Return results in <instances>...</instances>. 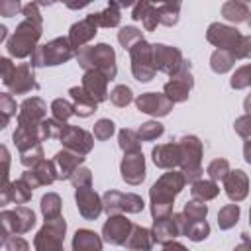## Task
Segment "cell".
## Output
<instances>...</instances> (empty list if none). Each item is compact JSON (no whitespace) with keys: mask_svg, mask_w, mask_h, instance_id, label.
I'll use <instances>...</instances> for the list:
<instances>
[{"mask_svg":"<svg viewBox=\"0 0 251 251\" xmlns=\"http://www.w3.org/2000/svg\"><path fill=\"white\" fill-rule=\"evenodd\" d=\"M73 55L71 45L67 39H55L49 45H43V49H39L33 57L35 63L33 65H59L63 61H67Z\"/></svg>","mask_w":251,"mask_h":251,"instance_id":"1","label":"cell"},{"mask_svg":"<svg viewBox=\"0 0 251 251\" xmlns=\"http://www.w3.org/2000/svg\"><path fill=\"white\" fill-rule=\"evenodd\" d=\"M39 37V25H29V24H22L20 29L16 31L14 39L10 41V53L12 55H18V57H24L27 55L31 49H33V43L35 39Z\"/></svg>","mask_w":251,"mask_h":251,"instance_id":"2","label":"cell"},{"mask_svg":"<svg viewBox=\"0 0 251 251\" xmlns=\"http://www.w3.org/2000/svg\"><path fill=\"white\" fill-rule=\"evenodd\" d=\"M86 53L92 57V63L96 61V71H104V75L108 76V78H114V75H116V67H114V51L108 47V45H104V43H100V45H96L94 49H86Z\"/></svg>","mask_w":251,"mask_h":251,"instance_id":"3","label":"cell"},{"mask_svg":"<svg viewBox=\"0 0 251 251\" xmlns=\"http://www.w3.org/2000/svg\"><path fill=\"white\" fill-rule=\"evenodd\" d=\"M173 102L165 96H157L155 92H149V94H143L137 98V108L141 112H147V114H155V116H165L169 114Z\"/></svg>","mask_w":251,"mask_h":251,"instance_id":"4","label":"cell"},{"mask_svg":"<svg viewBox=\"0 0 251 251\" xmlns=\"http://www.w3.org/2000/svg\"><path fill=\"white\" fill-rule=\"evenodd\" d=\"M143 155L141 153H135V155H127L122 163V176L131 182V184H137L139 180H143Z\"/></svg>","mask_w":251,"mask_h":251,"instance_id":"5","label":"cell"},{"mask_svg":"<svg viewBox=\"0 0 251 251\" xmlns=\"http://www.w3.org/2000/svg\"><path fill=\"white\" fill-rule=\"evenodd\" d=\"M76 202H78V210L84 218H96L100 214V202L98 196L88 188H78L76 190Z\"/></svg>","mask_w":251,"mask_h":251,"instance_id":"6","label":"cell"},{"mask_svg":"<svg viewBox=\"0 0 251 251\" xmlns=\"http://www.w3.org/2000/svg\"><path fill=\"white\" fill-rule=\"evenodd\" d=\"M106 80H108V76H106V75H100L96 69H94V71H88V73L84 75V90H86L96 102H100V100L106 98V88H104Z\"/></svg>","mask_w":251,"mask_h":251,"instance_id":"7","label":"cell"},{"mask_svg":"<svg viewBox=\"0 0 251 251\" xmlns=\"http://www.w3.org/2000/svg\"><path fill=\"white\" fill-rule=\"evenodd\" d=\"M226 190L227 196L233 200H241L247 194V176L241 171H233L227 178H226Z\"/></svg>","mask_w":251,"mask_h":251,"instance_id":"8","label":"cell"},{"mask_svg":"<svg viewBox=\"0 0 251 251\" xmlns=\"http://www.w3.org/2000/svg\"><path fill=\"white\" fill-rule=\"evenodd\" d=\"M71 96L76 100V114L78 116H90L96 110V100L88 92H84L80 88H71Z\"/></svg>","mask_w":251,"mask_h":251,"instance_id":"9","label":"cell"},{"mask_svg":"<svg viewBox=\"0 0 251 251\" xmlns=\"http://www.w3.org/2000/svg\"><path fill=\"white\" fill-rule=\"evenodd\" d=\"M190 86H192L190 76H188V78L184 76V80H171V82L165 86V92L169 94V98H171L173 102H178V100H184V98L188 96Z\"/></svg>","mask_w":251,"mask_h":251,"instance_id":"10","label":"cell"},{"mask_svg":"<svg viewBox=\"0 0 251 251\" xmlns=\"http://www.w3.org/2000/svg\"><path fill=\"white\" fill-rule=\"evenodd\" d=\"M94 24H100V25H118L120 22V12H118V6L110 2L108 10L100 12V14H92L90 16Z\"/></svg>","mask_w":251,"mask_h":251,"instance_id":"11","label":"cell"},{"mask_svg":"<svg viewBox=\"0 0 251 251\" xmlns=\"http://www.w3.org/2000/svg\"><path fill=\"white\" fill-rule=\"evenodd\" d=\"M55 161H57V163L61 165V169H63L61 176H71V173H73L75 165H76V163H80V161H82V157H78V155H69V153L61 151V153H57V159H55Z\"/></svg>","mask_w":251,"mask_h":251,"instance_id":"12","label":"cell"},{"mask_svg":"<svg viewBox=\"0 0 251 251\" xmlns=\"http://www.w3.org/2000/svg\"><path fill=\"white\" fill-rule=\"evenodd\" d=\"M127 229H129V222H126L124 218H112V220L104 226L106 237H110V235H126Z\"/></svg>","mask_w":251,"mask_h":251,"instance_id":"13","label":"cell"},{"mask_svg":"<svg viewBox=\"0 0 251 251\" xmlns=\"http://www.w3.org/2000/svg\"><path fill=\"white\" fill-rule=\"evenodd\" d=\"M41 208L47 220H53L55 216H59V198L55 194H47L41 200Z\"/></svg>","mask_w":251,"mask_h":251,"instance_id":"14","label":"cell"},{"mask_svg":"<svg viewBox=\"0 0 251 251\" xmlns=\"http://www.w3.org/2000/svg\"><path fill=\"white\" fill-rule=\"evenodd\" d=\"M110 100L116 104V106H126L131 102V90L127 86H118L112 94H110Z\"/></svg>","mask_w":251,"mask_h":251,"instance_id":"15","label":"cell"},{"mask_svg":"<svg viewBox=\"0 0 251 251\" xmlns=\"http://www.w3.org/2000/svg\"><path fill=\"white\" fill-rule=\"evenodd\" d=\"M120 145L126 151H139V143L135 139V133L133 131H127V129L120 131Z\"/></svg>","mask_w":251,"mask_h":251,"instance_id":"16","label":"cell"},{"mask_svg":"<svg viewBox=\"0 0 251 251\" xmlns=\"http://www.w3.org/2000/svg\"><path fill=\"white\" fill-rule=\"evenodd\" d=\"M161 133H163V126L159 122H147L139 129V137H143V139H153V137H157Z\"/></svg>","mask_w":251,"mask_h":251,"instance_id":"17","label":"cell"},{"mask_svg":"<svg viewBox=\"0 0 251 251\" xmlns=\"http://www.w3.org/2000/svg\"><path fill=\"white\" fill-rule=\"evenodd\" d=\"M239 216V208L237 206H229V208H224L222 214H220V226L222 227H229Z\"/></svg>","mask_w":251,"mask_h":251,"instance_id":"18","label":"cell"},{"mask_svg":"<svg viewBox=\"0 0 251 251\" xmlns=\"http://www.w3.org/2000/svg\"><path fill=\"white\" fill-rule=\"evenodd\" d=\"M184 212L188 214V218L190 220H194V222H200V220H204V216H206V206L204 204H198V202H190L186 208H184Z\"/></svg>","mask_w":251,"mask_h":251,"instance_id":"19","label":"cell"},{"mask_svg":"<svg viewBox=\"0 0 251 251\" xmlns=\"http://www.w3.org/2000/svg\"><path fill=\"white\" fill-rule=\"evenodd\" d=\"M53 114L59 120H67L73 114V106L69 102H65V100H55L53 102Z\"/></svg>","mask_w":251,"mask_h":251,"instance_id":"20","label":"cell"},{"mask_svg":"<svg viewBox=\"0 0 251 251\" xmlns=\"http://www.w3.org/2000/svg\"><path fill=\"white\" fill-rule=\"evenodd\" d=\"M112 133H114V122H110V120H100L96 124V127H94V135L98 139H106Z\"/></svg>","mask_w":251,"mask_h":251,"instance_id":"21","label":"cell"},{"mask_svg":"<svg viewBox=\"0 0 251 251\" xmlns=\"http://www.w3.org/2000/svg\"><path fill=\"white\" fill-rule=\"evenodd\" d=\"M131 39H141L139 31H137L135 27H124V29L120 31V43L129 49V41H131Z\"/></svg>","mask_w":251,"mask_h":251,"instance_id":"22","label":"cell"},{"mask_svg":"<svg viewBox=\"0 0 251 251\" xmlns=\"http://www.w3.org/2000/svg\"><path fill=\"white\" fill-rule=\"evenodd\" d=\"M210 186H214V184H212V182H196L194 188H192V192H194V196H206V198H212V196H216L218 188L208 190Z\"/></svg>","mask_w":251,"mask_h":251,"instance_id":"23","label":"cell"},{"mask_svg":"<svg viewBox=\"0 0 251 251\" xmlns=\"http://www.w3.org/2000/svg\"><path fill=\"white\" fill-rule=\"evenodd\" d=\"M90 0H71V2H67V6L69 8H82V6H86Z\"/></svg>","mask_w":251,"mask_h":251,"instance_id":"24","label":"cell"},{"mask_svg":"<svg viewBox=\"0 0 251 251\" xmlns=\"http://www.w3.org/2000/svg\"><path fill=\"white\" fill-rule=\"evenodd\" d=\"M112 4H116V6H131L133 0H112Z\"/></svg>","mask_w":251,"mask_h":251,"instance_id":"25","label":"cell"},{"mask_svg":"<svg viewBox=\"0 0 251 251\" xmlns=\"http://www.w3.org/2000/svg\"><path fill=\"white\" fill-rule=\"evenodd\" d=\"M245 159H247V161L251 163V149H249L247 145H245Z\"/></svg>","mask_w":251,"mask_h":251,"instance_id":"26","label":"cell"},{"mask_svg":"<svg viewBox=\"0 0 251 251\" xmlns=\"http://www.w3.org/2000/svg\"><path fill=\"white\" fill-rule=\"evenodd\" d=\"M245 110H247V112H251V96L245 100Z\"/></svg>","mask_w":251,"mask_h":251,"instance_id":"27","label":"cell"},{"mask_svg":"<svg viewBox=\"0 0 251 251\" xmlns=\"http://www.w3.org/2000/svg\"><path fill=\"white\" fill-rule=\"evenodd\" d=\"M55 0H39V4H53Z\"/></svg>","mask_w":251,"mask_h":251,"instance_id":"28","label":"cell"},{"mask_svg":"<svg viewBox=\"0 0 251 251\" xmlns=\"http://www.w3.org/2000/svg\"><path fill=\"white\" fill-rule=\"evenodd\" d=\"M65 2H71V0H65Z\"/></svg>","mask_w":251,"mask_h":251,"instance_id":"29","label":"cell"}]
</instances>
